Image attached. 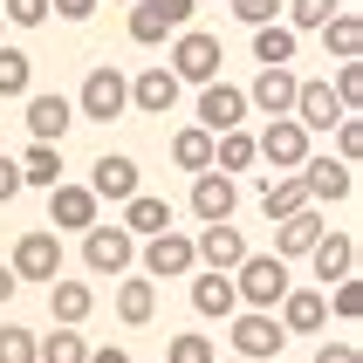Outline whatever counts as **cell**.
Here are the masks:
<instances>
[{"instance_id":"cell-23","label":"cell","mask_w":363,"mask_h":363,"mask_svg":"<svg viewBox=\"0 0 363 363\" xmlns=\"http://www.w3.org/2000/svg\"><path fill=\"white\" fill-rule=\"evenodd\" d=\"M164 226H172V199H158V192H130V199H123V233H130V240H151V233H164Z\"/></svg>"},{"instance_id":"cell-44","label":"cell","mask_w":363,"mask_h":363,"mask_svg":"<svg viewBox=\"0 0 363 363\" xmlns=\"http://www.w3.org/2000/svg\"><path fill=\"white\" fill-rule=\"evenodd\" d=\"M14 199H21V164L0 158V206H14Z\"/></svg>"},{"instance_id":"cell-24","label":"cell","mask_w":363,"mask_h":363,"mask_svg":"<svg viewBox=\"0 0 363 363\" xmlns=\"http://www.w3.org/2000/svg\"><path fill=\"white\" fill-rule=\"evenodd\" d=\"M89 308H96V288L89 281H48V315H55L62 329H76V323H89Z\"/></svg>"},{"instance_id":"cell-33","label":"cell","mask_w":363,"mask_h":363,"mask_svg":"<svg viewBox=\"0 0 363 363\" xmlns=\"http://www.w3.org/2000/svg\"><path fill=\"white\" fill-rule=\"evenodd\" d=\"M35 89V62L28 48H0V96H28Z\"/></svg>"},{"instance_id":"cell-40","label":"cell","mask_w":363,"mask_h":363,"mask_svg":"<svg viewBox=\"0 0 363 363\" xmlns=\"http://www.w3.org/2000/svg\"><path fill=\"white\" fill-rule=\"evenodd\" d=\"M336 158H343V164H357V158H363V123H357V110L336 123Z\"/></svg>"},{"instance_id":"cell-1","label":"cell","mask_w":363,"mask_h":363,"mask_svg":"<svg viewBox=\"0 0 363 363\" xmlns=\"http://www.w3.org/2000/svg\"><path fill=\"white\" fill-rule=\"evenodd\" d=\"M288 288H295V281H288V261H281V254H247V261L233 267V295H240L247 308H274Z\"/></svg>"},{"instance_id":"cell-10","label":"cell","mask_w":363,"mask_h":363,"mask_svg":"<svg viewBox=\"0 0 363 363\" xmlns=\"http://www.w3.org/2000/svg\"><path fill=\"white\" fill-rule=\"evenodd\" d=\"M233 206H240V185H233V172H192V220L213 226V220H233Z\"/></svg>"},{"instance_id":"cell-6","label":"cell","mask_w":363,"mask_h":363,"mask_svg":"<svg viewBox=\"0 0 363 363\" xmlns=\"http://www.w3.org/2000/svg\"><path fill=\"white\" fill-rule=\"evenodd\" d=\"M14 281H55L62 274V233L55 226H35V233H21V247H14Z\"/></svg>"},{"instance_id":"cell-25","label":"cell","mask_w":363,"mask_h":363,"mask_svg":"<svg viewBox=\"0 0 363 363\" xmlns=\"http://www.w3.org/2000/svg\"><path fill=\"white\" fill-rule=\"evenodd\" d=\"M315 35H323V48H329L336 62H363V14L336 7V14H329L323 28H315Z\"/></svg>"},{"instance_id":"cell-50","label":"cell","mask_w":363,"mask_h":363,"mask_svg":"<svg viewBox=\"0 0 363 363\" xmlns=\"http://www.w3.org/2000/svg\"><path fill=\"white\" fill-rule=\"evenodd\" d=\"M117 7H130V0H117Z\"/></svg>"},{"instance_id":"cell-4","label":"cell","mask_w":363,"mask_h":363,"mask_svg":"<svg viewBox=\"0 0 363 363\" xmlns=\"http://www.w3.org/2000/svg\"><path fill=\"white\" fill-rule=\"evenodd\" d=\"M138 261V240L123 233V220H96V226H82V267L89 274H123V267Z\"/></svg>"},{"instance_id":"cell-36","label":"cell","mask_w":363,"mask_h":363,"mask_svg":"<svg viewBox=\"0 0 363 363\" xmlns=\"http://www.w3.org/2000/svg\"><path fill=\"white\" fill-rule=\"evenodd\" d=\"M0 363H35V329L0 323Z\"/></svg>"},{"instance_id":"cell-46","label":"cell","mask_w":363,"mask_h":363,"mask_svg":"<svg viewBox=\"0 0 363 363\" xmlns=\"http://www.w3.org/2000/svg\"><path fill=\"white\" fill-rule=\"evenodd\" d=\"M158 7L179 21V28H192V14H199V0H158Z\"/></svg>"},{"instance_id":"cell-21","label":"cell","mask_w":363,"mask_h":363,"mask_svg":"<svg viewBox=\"0 0 363 363\" xmlns=\"http://www.w3.org/2000/svg\"><path fill=\"white\" fill-rule=\"evenodd\" d=\"M315 240H323V213H315V206H302V213L274 220V254H281V261H302Z\"/></svg>"},{"instance_id":"cell-45","label":"cell","mask_w":363,"mask_h":363,"mask_svg":"<svg viewBox=\"0 0 363 363\" xmlns=\"http://www.w3.org/2000/svg\"><path fill=\"white\" fill-rule=\"evenodd\" d=\"M48 14H62V21H89V14H96V0H48Z\"/></svg>"},{"instance_id":"cell-28","label":"cell","mask_w":363,"mask_h":363,"mask_svg":"<svg viewBox=\"0 0 363 363\" xmlns=\"http://www.w3.org/2000/svg\"><path fill=\"white\" fill-rule=\"evenodd\" d=\"M14 164H21V185H41V192L62 185V144H28Z\"/></svg>"},{"instance_id":"cell-18","label":"cell","mask_w":363,"mask_h":363,"mask_svg":"<svg viewBox=\"0 0 363 363\" xmlns=\"http://www.w3.org/2000/svg\"><path fill=\"white\" fill-rule=\"evenodd\" d=\"M192 308H199L206 323H226V315L240 308V295H233V274H220V267H192Z\"/></svg>"},{"instance_id":"cell-34","label":"cell","mask_w":363,"mask_h":363,"mask_svg":"<svg viewBox=\"0 0 363 363\" xmlns=\"http://www.w3.org/2000/svg\"><path fill=\"white\" fill-rule=\"evenodd\" d=\"M89 343H82L76 329H55V336H35V363H82Z\"/></svg>"},{"instance_id":"cell-30","label":"cell","mask_w":363,"mask_h":363,"mask_svg":"<svg viewBox=\"0 0 363 363\" xmlns=\"http://www.w3.org/2000/svg\"><path fill=\"white\" fill-rule=\"evenodd\" d=\"M295 41L302 35H295L288 21H261V28H254V62H261V69L267 62H295Z\"/></svg>"},{"instance_id":"cell-3","label":"cell","mask_w":363,"mask_h":363,"mask_svg":"<svg viewBox=\"0 0 363 363\" xmlns=\"http://www.w3.org/2000/svg\"><path fill=\"white\" fill-rule=\"evenodd\" d=\"M220 62H226V55H220V35H206V28H179L164 69H172L179 82H213V76H220Z\"/></svg>"},{"instance_id":"cell-17","label":"cell","mask_w":363,"mask_h":363,"mask_svg":"<svg viewBox=\"0 0 363 363\" xmlns=\"http://www.w3.org/2000/svg\"><path fill=\"white\" fill-rule=\"evenodd\" d=\"M138 185H144V179H138V158H123V151H103V158L89 164V192L110 199V206H123Z\"/></svg>"},{"instance_id":"cell-29","label":"cell","mask_w":363,"mask_h":363,"mask_svg":"<svg viewBox=\"0 0 363 363\" xmlns=\"http://www.w3.org/2000/svg\"><path fill=\"white\" fill-rule=\"evenodd\" d=\"M117 315L130 329H144L151 315H158V288H151V274H144V281H117Z\"/></svg>"},{"instance_id":"cell-51","label":"cell","mask_w":363,"mask_h":363,"mask_svg":"<svg viewBox=\"0 0 363 363\" xmlns=\"http://www.w3.org/2000/svg\"><path fill=\"white\" fill-rule=\"evenodd\" d=\"M199 7H206V0H199Z\"/></svg>"},{"instance_id":"cell-12","label":"cell","mask_w":363,"mask_h":363,"mask_svg":"<svg viewBox=\"0 0 363 363\" xmlns=\"http://www.w3.org/2000/svg\"><path fill=\"white\" fill-rule=\"evenodd\" d=\"M247 123V89H233V82H199V130H213V138H220V130H240Z\"/></svg>"},{"instance_id":"cell-15","label":"cell","mask_w":363,"mask_h":363,"mask_svg":"<svg viewBox=\"0 0 363 363\" xmlns=\"http://www.w3.org/2000/svg\"><path fill=\"white\" fill-rule=\"evenodd\" d=\"M192 254H199V267H220V274H233V267L247 261V240H240V226H233V220H213V226H199Z\"/></svg>"},{"instance_id":"cell-9","label":"cell","mask_w":363,"mask_h":363,"mask_svg":"<svg viewBox=\"0 0 363 363\" xmlns=\"http://www.w3.org/2000/svg\"><path fill=\"white\" fill-rule=\"evenodd\" d=\"M28 138L35 144H62L69 138V123H76V103L62 96V89H28Z\"/></svg>"},{"instance_id":"cell-8","label":"cell","mask_w":363,"mask_h":363,"mask_svg":"<svg viewBox=\"0 0 363 363\" xmlns=\"http://www.w3.org/2000/svg\"><path fill=\"white\" fill-rule=\"evenodd\" d=\"M281 343H288V329L274 323V308H247V315L233 308V350H240L247 363H267Z\"/></svg>"},{"instance_id":"cell-2","label":"cell","mask_w":363,"mask_h":363,"mask_svg":"<svg viewBox=\"0 0 363 363\" xmlns=\"http://www.w3.org/2000/svg\"><path fill=\"white\" fill-rule=\"evenodd\" d=\"M130 110V76L123 69H89L82 76V89H76V117H89V123H110V117H123Z\"/></svg>"},{"instance_id":"cell-39","label":"cell","mask_w":363,"mask_h":363,"mask_svg":"<svg viewBox=\"0 0 363 363\" xmlns=\"http://www.w3.org/2000/svg\"><path fill=\"white\" fill-rule=\"evenodd\" d=\"M323 302L336 308L343 323H357V308H363V288H357V274H343V281H336V295H323Z\"/></svg>"},{"instance_id":"cell-38","label":"cell","mask_w":363,"mask_h":363,"mask_svg":"<svg viewBox=\"0 0 363 363\" xmlns=\"http://www.w3.org/2000/svg\"><path fill=\"white\" fill-rule=\"evenodd\" d=\"M220 350H213V336H172L164 343V363H213Z\"/></svg>"},{"instance_id":"cell-48","label":"cell","mask_w":363,"mask_h":363,"mask_svg":"<svg viewBox=\"0 0 363 363\" xmlns=\"http://www.w3.org/2000/svg\"><path fill=\"white\" fill-rule=\"evenodd\" d=\"M14 288H21V281H14V267H0V302H14Z\"/></svg>"},{"instance_id":"cell-13","label":"cell","mask_w":363,"mask_h":363,"mask_svg":"<svg viewBox=\"0 0 363 363\" xmlns=\"http://www.w3.org/2000/svg\"><path fill=\"white\" fill-rule=\"evenodd\" d=\"M288 117H295L308 138H315V130H336L350 110L336 103V89H329V82H295V110H288Z\"/></svg>"},{"instance_id":"cell-19","label":"cell","mask_w":363,"mask_h":363,"mask_svg":"<svg viewBox=\"0 0 363 363\" xmlns=\"http://www.w3.org/2000/svg\"><path fill=\"white\" fill-rule=\"evenodd\" d=\"M274 308H281L274 323H281L288 336H315V329L329 323V302H323V288H288V295H281Z\"/></svg>"},{"instance_id":"cell-47","label":"cell","mask_w":363,"mask_h":363,"mask_svg":"<svg viewBox=\"0 0 363 363\" xmlns=\"http://www.w3.org/2000/svg\"><path fill=\"white\" fill-rule=\"evenodd\" d=\"M82 363H130V350H89Z\"/></svg>"},{"instance_id":"cell-22","label":"cell","mask_w":363,"mask_h":363,"mask_svg":"<svg viewBox=\"0 0 363 363\" xmlns=\"http://www.w3.org/2000/svg\"><path fill=\"white\" fill-rule=\"evenodd\" d=\"M179 89H185V82L158 62V69H144V76L130 82V110H144V117H164V110L179 103Z\"/></svg>"},{"instance_id":"cell-41","label":"cell","mask_w":363,"mask_h":363,"mask_svg":"<svg viewBox=\"0 0 363 363\" xmlns=\"http://www.w3.org/2000/svg\"><path fill=\"white\" fill-rule=\"evenodd\" d=\"M0 14L14 21V28H41L48 21V0H0Z\"/></svg>"},{"instance_id":"cell-37","label":"cell","mask_w":363,"mask_h":363,"mask_svg":"<svg viewBox=\"0 0 363 363\" xmlns=\"http://www.w3.org/2000/svg\"><path fill=\"white\" fill-rule=\"evenodd\" d=\"M329 89H336L343 110H363V62H336V82Z\"/></svg>"},{"instance_id":"cell-43","label":"cell","mask_w":363,"mask_h":363,"mask_svg":"<svg viewBox=\"0 0 363 363\" xmlns=\"http://www.w3.org/2000/svg\"><path fill=\"white\" fill-rule=\"evenodd\" d=\"M315 363H363V357H357V343H350V336H329V343L315 350Z\"/></svg>"},{"instance_id":"cell-11","label":"cell","mask_w":363,"mask_h":363,"mask_svg":"<svg viewBox=\"0 0 363 363\" xmlns=\"http://www.w3.org/2000/svg\"><path fill=\"white\" fill-rule=\"evenodd\" d=\"M254 158H267L274 172H295V164L308 158V130L295 117H267V130L254 138Z\"/></svg>"},{"instance_id":"cell-49","label":"cell","mask_w":363,"mask_h":363,"mask_svg":"<svg viewBox=\"0 0 363 363\" xmlns=\"http://www.w3.org/2000/svg\"><path fill=\"white\" fill-rule=\"evenodd\" d=\"M213 363H220V357H213ZM233 363H247V357H233Z\"/></svg>"},{"instance_id":"cell-32","label":"cell","mask_w":363,"mask_h":363,"mask_svg":"<svg viewBox=\"0 0 363 363\" xmlns=\"http://www.w3.org/2000/svg\"><path fill=\"white\" fill-rule=\"evenodd\" d=\"M254 164V138L247 130H220L213 138V172H247Z\"/></svg>"},{"instance_id":"cell-7","label":"cell","mask_w":363,"mask_h":363,"mask_svg":"<svg viewBox=\"0 0 363 363\" xmlns=\"http://www.w3.org/2000/svg\"><path fill=\"white\" fill-rule=\"evenodd\" d=\"M295 172H302V185H308V206H343L350 192H357V164H343V158H315V151H308Z\"/></svg>"},{"instance_id":"cell-5","label":"cell","mask_w":363,"mask_h":363,"mask_svg":"<svg viewBox=\"0 0 363 363\" xmlns=\"http://www.w3.org/2000/svg\"><path fill=\"white\" fill-rule=\"evenodd\" d=\"M192 267H199V254H192V233L164 226V233H151V240H144V274H151V281H185Z\"/></svg>"},{"instance_id":"cell-16","label":"cell","mask_w":363,"mask_h":363,"mask_svg":"<svg viewBox=\"0 0 363 363\" xmlns=\"http://www.w3.org/2000/svg\"><path fill=\"white\" fill-rule=\"evenodd\" d=\"M96 192H89V185H48V226H69V233H82V226H96Z\"/></svg>"},{"instance_id":"cell-26","label":"cell","mask_w":363,"mask_h":363,"mask_svg":"<svg viewBox=\"0 0 363 363\" xmlns=\"http://www.w3.org/2000/svg\"><path fill=\"white\" fill-rule=\"evenodd\" d=\"M302 206H308L302 172H274V179H261V213H267V220H288V213H302Z\"/></svg>"},{"instance_id":"cell-14","label":"cell","mask_w":363,"mask_h":363,"mask_svg":"<svg viewBox=\"0 0 363 363\" xmlns=\"http://www.w3.org/2000/svg\"><path fill=\"white\" fill-rule=\"evenodd\" d=\"M295 69H288V62H267L261 76H254V89H247V110H261V117H288V110H295Z\"/></svg>"},{"instance_id":"cell-35","label":"cell","mask_w":363,"mask_h":363,"mask_svg":"<svg viewBox=\"0 0 363 363\" xmlns=\"http://www.w3.org/2000/svg\"><path fill=\"white\" fill-rule=\"evenodd\" d=\"M336 7H343V0H288V28H295V35H315Z\"/></svg>"},{"instance_id":"cell-20","label":"cell","mask_w":363,"mask_h":363,"mask_svg":"<svg viewBox=\"0 0 363 363\" xmlns=\"http://www.w3.org/2000/svg\"><path fill=\"white\" fill-rule=\"evenodd\" d=\"M308 261H315V281H343V274H357V233H329L323 226V240L308 247Z\"/></svg>"},{"instance_id":"cell-42","label":"cell","mask_w":363,"mask_h":363,"mask_svg":"<svg viewBox=\"0 0 363 363\" xmlns=\"http://www.w3.org/2000/svg\"><path fill=\"white\" fill-rule=\"evenodd\" d=\"M233 21L261 28V21H281V0H233Z\"/></svg>"},{"instance_id":"cell-31","label":"cell","mask_w":363,"mask_h":363,"mask_svg":"<svg viewBox=\"0 0 363 363\" xmlns=\"http://www.w3.org/2000/svg\"><path fill=\"white\" fill-rule=\"evenodd\" d=\"M172 164H179V172H206V164H213V130H199V123L179 130V138H172Z\"/></svg>"},{"instance_id":"cell-27","label":"cell","mask_w":363,"mask_h":363,"mask_svg":"<svg viewBox=\"0 0 363 363\" xmlns=\"http://www.w3.org/2000/svg\"><path fill=\"white\" fill-rule=\"evenodd\" d=\"M179 35V21L164 14L158 0H130V41H138V48H158V41H172Z\"/></svg>"}]
</instances>
